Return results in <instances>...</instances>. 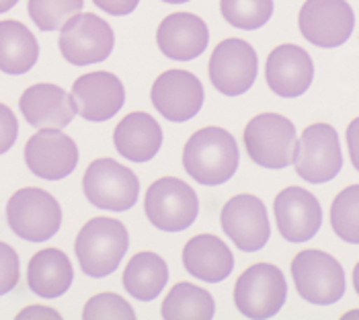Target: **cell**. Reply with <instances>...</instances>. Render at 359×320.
Wrapping results in <instances>:
<instances>
[{
    "mask_svg": "<svg viewBox=\"0 0 359 320\" xmlns=\"http://www.w3.org/2000/svg\"><path fill=\"white\" fill-rule=\"evenodd\" d=\"M238 144L224 128L195 132L183 148V166L199 185L216 187L230 181L238 171Z\"/></svg>",
    "mask_w": 359,
    "mask_h": 320,
    "instance_id": "cell-1",
    "label": "cell"
},
{
    "mask_svg": "<svg viewBox=\"0 0 359 320\" xmlns=\"http://www.w3.org/2000/svg\"><path fill=\"white\" fill-rule=\"evenodd\" d=\"M130 246V234L119 220L93 218L84 224L74 242V253L79 265L88 277H107Z\"/></svg>",
    "mask_w": 359,
    "mask_h": 320,
    "instance_id": "cell-2",
    "label": "cell"
},
{
    "mask_svg": "<svg viewBox=\"0 0 359 320\" xmlns=\"http://www.w3.org/2000/svg\"><path fill=\"white\" fill-rule=\"evenodd\" d=\"M245 148L250 160L263 168H285L294 164L298 135L296 126L279 113H261L245 128Z\"/></svg>",
    "mask_w": 359,
    "mask_h": 320,
    "instance_id": "cell-3",
    "label": "cell"
},
{
    "mask_svg": "<svg viewBox=\"0 0 359 320\" xmlns=\"http://www.w3.org/2000/svg\"><path fill=\"white\" fill-rule=\"evenodd\" d=\"M6 220L19 239L43 242L60 230L62 208L52 193L37 187H25L11 195L6 204Z\"/></svg>",
    "mask_w": 359,
    "mask_h": 320,
    "instance_id": "cell-4",
    "label": "cell"
},
{
    "mask_svg": "<svg viewBox=\"0 0 359 320\" xmlns=\"http://www.w3.org/2000/svg\"><path fill=\"white\" fill-rule=\"evenodd\" d=\"M144 212L150 224L163 232L187 230L197 218L199 199L194 187L177 177H163L148 187Z\"/></svg>",
    "mask_w": 359,
    "mask_h": 320,
    "instance_id": "cell-5",
    "label": "cell"
},
{
    "mask_svg": "<svg viewBox=\"0 0 359 320\" xmlns=\"http://www.w3.org/2000/svg\"><path fill=\"white\" fill-rule=\"evenodd\" d=\"M86 199L109 212H126L136 206L140 195V181L136 173L113 159L93 160L83 177Z\"/></svg>",
    "mask_w": 359,
    "mask_h": 320,
    "instance_id": "cell-6",
    "label": "cell"
},
{
    "mask_svg": "<svg viewBox=\"0 0 359 320\" xmlns=\"http://www.w3.org/2000/svg\"><path fill=\"white\" fill-rule=\"evenodd\" d=\"M292 277L298 293L316 306H331L345 293V271L341 263L323 251H302L292 261Z\"/></svg>",
    "mask_w": 359,
    "mask_h": 320,
    "instance_id": "cell-7",
    "label": "cell"
},
{
    "mask_svg": "<svg viewBox=\"0 0 359 320\" xmlns=\"http://www.w3.org/2000/svg\"><path fill=\"white\" fill-rule=\"evenodd\" d=\"M287 284L281 269L271 263L249 267L234 286V304L247 319H271L283 308Z\"/></svg>",
    "mask_w": 359,
    "mask_h": 320,
    "instance_id": "cell-8",
    "label": "cell"
},
{
    "mask_svg": "<svg viewBox=\"0 0 359 320\" xmlns=\"http://www.w3.org/2000/svg\"><path fill=\"white\" fill-rule=\"evenodd\" d=\"M113 46L115 35L111 25L93 13H79L60 29V53L74 66H88L107 60Z\"/></svg>",
    "mask_w": 359,
    "mask_h": 320,
    "instance_id": "cell-9",
    "label": "cell"
},
{
    "mask_svg": "<svg viewBox=\"0 0 359 320\" xmlns=\"http://www.w3.org/2000/svg\"><path fill=\"white\" fill-rule=\"evenodd\" d=\"M294 168L304 181L314 185L332 181L343 168V154L337 130L329 124L308 126L302 138L298 140Z\"/></svg>",
    "mask_w": 359,
    "mask_h": 320,
    "instance_id": "cell-10",
    "label": "cell"
},
{
    "mask_svg": "<svg viewBox=\"0 0 359 320\" xmlns=\"http://www.w3.org/2000/svg\"><path fill=\"white\" fill-rule=\"evenodd\" d=\"M259 58L249 41L224 39L210 58V80L226 97L245 95L257 80Z\"/></svg>",
    "mask_w": 359,
    "mask_h": 320,
    "instance_id": "cell-11",
    "label": "cell"
},
{
    "mask_svg": "<svg viewBox=\"0 0 359 320\" xmlns=\"http://www.w3.org/2000/svg\"><path fill=\"white\" fill-rule=\"evenodd\" d=\"M298 25L312 46L339 48L351 37L355 15L345 0H306L300 8Z\"/></svg>",
    "mask_w": 359,
    "mask_h": 320,
    "instance_id": "cell-12",
    "label": "cell"
},
{
    "mask_svg": "<svg viewBox=\"0 0 359 320\" xmlns=\"http://www.w3.org/2000/svg\"><path fill=\"white\" fill-rule=\"evenodd\" d=\"M25 162L35 177L60 181L74 173L79 164V146L62 130L43 128L27 140Z\"/></svg>",
    "mask_w": 359,
    "mask_h": 320,
    "instance_id": "cell-13",
    "label": "cell"
},
{
    "mask_svg": "<svg viewBox=\"0 0 359 320\" xmlns=\"http://www.w3.org/2000/svg\"><path fill=\"white\" fill-rule=\"evenodd\" d=\"M222 230L241 251L257 253L271 236L265 204L249 193L232 197L220 213Z\"/></svg>",
    "mask_w": 359,
    "mask_h": 320,
    "instance_id": "cell-14",
    "label": "cell"
},
{
    "mask_svg": "<svg viewBox=\"0 0 359 320\" xmlns=\"http://www.w3.org/2000/svg\"><path fill=\"white\" fill-rule=\"evenodd\" d=\"M70 99L76 115L86 121L101 124L121 111L126 103V88L121 80L107 70L88 72L74 80Z\"/></svg>",
    "mask_w": 359,
    "mask_h": 320,
    "instance_id": "cell-15",
    "label": "cell"
},
{
    "mask_svg": "<svg viewBox=\"0 0 359 320\" xmlns=\"http://www.w3.org/2000/svg\"><path fill=\"white\" fill-rule=\"evenodd\" d=\"M201 80L187 70H166L154 80L150 99L154 109L172 124L189 121L203 105Z\"/></svg>",
    "mask_w": 359,
    "mask_h": 320,
    "instance_id": "cell-16",
    "label": "cell"
},
{
    "mask_svg": "<svg viewBox=\"0 0 359 320\" xmlns=\"http://www.w3.org/2000/svg\"><path fill=\"white\" fill-rule=\"evenodd\" d=\"M273 212L279 234L290 242L314 239L323 226V208L318 199L302 187H287L279 191Z\"/></svg>",
    "mask_w": 359,
    "mask_h": 320,
    "instance_id": "cell-17",
    "label": "cell"
},
{
    "mask_svg": "<svg viewBox=\"0 0 359 320\" xmlns=\"http://www.w3.org/2000/svg\"><path fill=\"white\" fill-rule=\"evenodd\" d=\"M265 79L269 88L283 99L304 95L314 79V64L310 53L294 44L279 46L267 58Z\"/></svg>",
    "mask_w": 359,
    "mask_h": 320,
    "instance_id": "cell-18",
    "label": "cell"
},
{
    "mask_svg": "<svg viewBox=\"0 0 359 320\" xmlns=\"http://www.w3.org/2000/svg\"><path fill=\"white\" fill-rule=\"evenodd\" d=\"M19 109L29 126L37 130L43 128L64 130L66 126H70V121L76 115L70 93L50 82H39L29 86L19 99Z\"/></svg>",
    "mask_w": 359,
    "mask_h": 320,
    "instance_id": "cell-19",
    "label": "cell"
},
{
    "mask_svg": "<svg viewBox=\"0 0 359 320\" xmlns=\"http://www.w3.org/2000/svg\"><path fill=\"white\" fill-rule=\"evenodd\" d=\"M156 41L168 60L191 62L208 50L210 31L203 19L191 13L168 15L158 25Z\"/></svg>",
    "mask_w": 359,
    "mask_h": 320,
    "instance_id": "cell-20",
    "label": "cell"
},
{
    "mask_svg": "<svg viewBox=\"0 0 359 320\" xmlns=\"http://www.w3.org/2000/svg\"><path fill=\"white\" fill-rule=\"evenodd\" d=\"M113 144L123 159L148 162L158 154L163 146V128L150 113L134 111L117 124Z\"/></svg>",
    "mask_w": 359,
    "mask_h": 320,
    "instance_id": "cell-21",
    "label": "cell"
},
{
    "mask_svg": "<svg viewBox=\"0 0 359 320\" xmlns=\"http://www.w3.org/2000/svg\"><path fill=\"white\" fill-rule=\"evenodd\" d=\"M183 265L187 273L201 281L220 284L232 273L234 257L218 236L197 234L183 248Z\"/></svg>",
    "mask_w": 359,
    "mask_h": 320,
    "instance_id": "cell-22",
    "label": "cell"
},
{
    "mask_svg": "<svg viewBox=\"0 0 359 320\" xmlns=\"http://www.w3.org/2000/svg\"><path fill=\"white\" fill-rule=\"evenodd\" d=\"M74 269L66 253L60 248H43L31 257L27 267V284L31 292L46 300L60 298L70 290Z\"/></svg>",
    "mask_w": 359,
    "mask_h": 320,
    "instance_id": "cell-23",
    "label": "cell"
},
{
    "mask_svg": "<svg viewBox=\"0 0 359 320\" xmlns=\"http://www.w3.org/2000/svg\"><path fill=\"white\" fill-rule=\"evenodd\" d=\"M39 58V46L31 29L15 19L0 21V70L11 76L29 72Z\"/></svg>",
    "mask_w": 359,
    "mask_h": 320,
    "instance_id": "cell-24",
    "label": "cell"
},
{
    "mask_svg": "<svg viewBox=\"0 0 359 320\" xmlns=\"http://www.w3.org/2000/svg\"><path fill=\"white\" fill-rule=\"evenodd\" d=\"M168 281V267L156 253H136L123 271V288L140 302H152L165 290Z\"/></svg>",
    "mask_w": 359,
    "mask_h": 320,
    "instance_id": "cell-25",
    "label": "cell"
},
{
    "mask_svg": "<svg viewBox=\"0 0 359 320\" xmlns=\"http://www.w3.org/2000/svg\"><path fill=\"white\" fill-rule=\"evenodd\" d=\"M214 314L212 293L189 281L177 284L163 302V319L166 320H210Z\"/></svg>",
    "mask_w": 359,
    "mask_h": 320,
    "instance_id": "cell-26",
    "label": "cell"
},
{
    "mask_svg": "<svg viewBox=\"0 0 359 320\" xmlns=\"http://www.w3.org/2000/svg\"><path fill=\"white\" fill-rule=\"evenodd\" d=\"M331 226L341 240L359 244V185L347 187L334 197Z\"/></svg>",
    "mask_w": 359,
    "mask_h": 320,
    "instance_id": "cell-27",
    "label": "cell"
},
{
    "mask_svg": "<svg viewBox=\"0 0 359 320\" xmlns=\"http://www.w3.org/2000/svg\"><path fill=\"white\" fill-rule=\"evenodd\" d=\"M220 13L226 23L252 31L269 23L273 15V0H220Z\"/></svg>",
    "mask_w": 359,
    "mask_h": 320,
    "instance_id": "cell-28",
    "label": "cell"
},
{
    "mask_svg": "<svg viewBox=\"0 0 359 320\" xmlns=\"http://www.w3.org/2000/svg\"><path fill=\"white\" fill-rule=\"evenodd\" d=\"M83 6L84 0H29V17L41 31H60Z\"/></svg>",
    "mask_w": 359,
    "mask_h": 320,
    "instance_id": "cell-29",
    "label": "cell"
},
{
    "mask_svg": "<svg viewBox=\"0 0 359 320\" xmlns=\"http://www.w3.org/2000/svg\"><path fill=\"white\" fill-rule=\"evenodd\" d=\"M83 319L86 320H134V308L117 293H97L93 295L83 310Z\"/></svg>",
    "mask_w": 359,
    "mask_h": 320,
    "instance_id": "cell-30",
    "label": "cell"
},
{
    "mask_svg": "<svg viewBox=\"0 0 359 320\" xmlns=\"http://www.w3.org/2000/svg\"><path fill=\"white\" fill-rule=\"evenodd\" d=\"M19 273L21 265L17 251L11 244L0 242V295L15 290V286L19 284Z\"/></svg>",
    "mask_w": 359,
    "mask_h": 320,
    "instance_id": "cell-31",
    "label": "cell"
},
{
    "mask_svg": "<svg viewBox=\"0 0 359 320\" xmlns=\"http://www.w3.org/2000/svg\"><path fill=\"white\" fill-rule=\"evenodd\" d=\"M19 135V121L15 113L6 105L0 103V154L8 152Z\"/></svg>",
    "mask_w": 359,
    "mask_h": 320,
    "instance_id": "cell-32",
    "label": "cell"
},
{
    "mask_svg": "<svg viewBox=\"0 0 359 320\" xmlns=\"http://www.w3.org/2000/svg\"><path fill=\"white\" fill-rule=\"evenodd\" d=\"M95 6H99L101 11L109 13L113 17H126L130 13L136 11L140 0H93Z\"/></svg>",
    "mask_w": 359,
    "mask_h": 320,
    "instance_id": "cell-33",
    "label": "cell"
},
{
    "mask_svg": "<svg viewBox=\"0 0 359 320\" xmlns=\"http://www.w3.org/2000/svg\"><path fill=\"white\" fill-rule=\"evenodd\" d=\"M347 148H349V156H351V164L355 166L359 173V117L353 119L347 128Z\"/></svg>",
    "mask_w": 359,
    "mask_h": 320,
    "instance_id": "cell-34",
    "label": "cell"
},
{
    "mask_svg": "<svg viewBox=\"0 0 359 320\" xmlns=\"http://www.w3.org/2000/svg\"><path fill=\"white\" fill-rule=\"evenodd\" d=\"M17 319H62L60 312L48 306H29L17 314Z\"/></svg>",
    "mask_w": 359,
    "mask_h": 320,
    "instance_id": "cell-35",
    "label": "cell"
},
{
    "mask_svg": "<svg viewBox=\"0 0 359 320\" xmlns=\"http://www.w3.org/2000/svg\"><path fill=\"white\" fill-rule=\"evenodd\" d=\"M17 2H19V0H0V15L6 13V11H11Z\"/></svg>",
    "mask_w": 359,
    "mask_h": 320,
    "instance_id": "cell-36",
    "label": "cell"
},
{
    "mask_svg": "<svg viewBox=\"0 0 359 320\" xmlns=\"http://www.w3.org/2000/svg\"><path fill=\"white\" fill-rule=\"evenodd\" d=\"M353 288H355V292H358L359 295V263L355 265V269H353Z\"/></svg>",
    "mask_w": 359,
    "mask_h": 320,
    "instance_id": "cell-37",
    "label": "cell"
},
{
    "mask_svg": "<svg viewBox=\"0 0 359 320\" xmlns=\"http://www.w3.org/2000/svg\"><path fill=\"white\" fill-rule=\"evenodd\" d=\"M166 4H185V2H189V0H163Z\"/></svg>",
    "mask_w": 359,
    "mask_h": 320,
    "instance_id": "cell-38",
    "label": "cell"
},
{
    "mask_svg": "<svg viewBox=\"0 0 359 320\" xmlns=\"http://www.w3.org/2000/svg\"><path fill=\"white\" fill-rule=\"evenodd\" d=\"M355 316H359V310H353V312H347L343 319H355Z\"/></svg>",
    "mask_w": 359,
    "mask_h": 320,
    "instance_id": "cell-39",
    "label": "cell"
}]
</instances>
